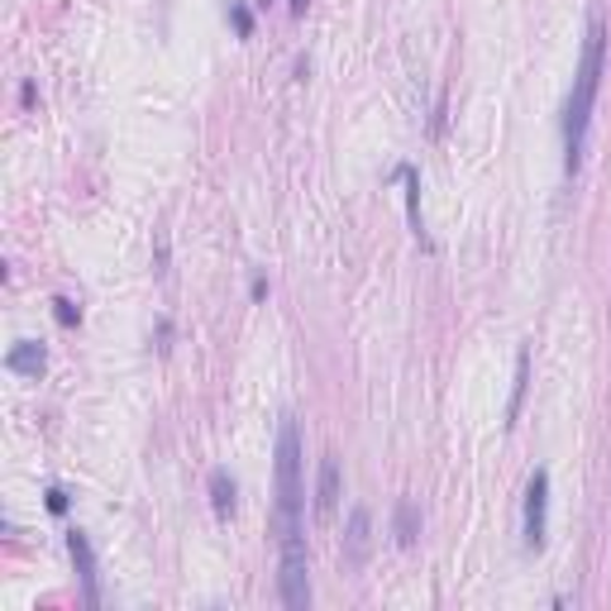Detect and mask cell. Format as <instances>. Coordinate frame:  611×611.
<instances>
[{"mask_svg": "<svg viewBox=\"0 0 611 611\" xmlns=\"http://www.w3.org/2000/svg\"><path fill=\"white\" fill-rule=\"evenodd\" d=\"M272 492H278V583H282V607L306 611L310 607V559H306V530H302V431L292 415H282L278 431V468H272Z\"/></svg>", "mask_w": 611, "mask_h": 611, "instance_id": "6da1fadb", "label": "cell"}, {"mask_svg": "<svg viewBox=\"0 0 611 611\" xmlns=\"http://www.w3.org/2000/svg\"><path fill=\"white\" fill-rule=\"evenodd\" d=\"M602 68H607V24L592 20L583 34V54H578V72L564 101V173L574 177L583 167V149H588V125H592V106H597V86H602Z\"/></svg>", "mask_w": 611, "mask_h": 611, "instance_id": "7a4b0ae2", "label": "cell"}, {"mask_svg": "<svg viewBox=\"0 0 611 611\" xmlns=\"http://www.w3.org/2000/svg\"><path fill=\"white\" fill-rule=\"evenodd\" d=\"M544 530H550V473L536 468L526 483V512H521V540L526 550H544Z\"/></svg>", "mask_w": 611, "mask_h": 611, "instance_id": "3957f363", "label": "cell"}, {"mask_svg": "<svg viewBox=\"0 0 611 611\" xmlns=\"http://www.w3.org/2000/svg\"><path fill=\"white\" fill-rule=\"evenodd\" d=\"M68 554L77 564V578H82V602L101 607V583H96V554H91V540L82 530H68Z\"/></svg>", "mask_w": 611, "mask_h": 611, "instance_id": "277c9868", "label": "cell"}, {"mask_svg": "<svg viewBox=\"0 0 611 611\" xmlns=\"http://www.w3.org/2000/svg\"><path fill=\"white\" fill-rule=\"evenodd\" d=\"M368 544H373V516H368V506H354L349 512V530H344V564L349 568L368 564Z\"/></svg>", "mask_w": 611, "mask_h": 611, "instance_id": "5b68a950", "label": "cell"}, {"mask_svg": "<svg viewBox=\"0 0 611 611\" xmlns=\"http://www.w3.org/2000/svg\"><path fill=\"white\" fill-rule=\"evenodd\" d=\"M334 506H340V459L325 454L320 459V478H316V521H330Z\"/></svg>", "mask_w": 611, "mask_h": 611, "instance_id": "8992f818", "label": "cell"}, {"mask_svg": "<svg viewBox=\"0 0 611 611\" xmlns=\"http://www.w3.org/2000/svg\"><path fill=\"white\" fill-rule=\"evenodd\" d=\"M44 344H30V340H24V344H15V349H10V354H5V368L10 373H20V378H38V373H44Z\"/></svg>", "mask_w": 611, "mask_h": 611, "instance_id": "52a82bcc", "label": "cell"}, {"mask_svg": "<svg viewBox=\"0 0 611 611\" xmlns=\"http://www.w3.org/2000/svg\"><path fill=\"white\" fill-rule=\"evenodd\" d=\"M211 506H215L220 521L234 516V478L225 473V468H215V473H211Z\"/></svg>", "mask_w": 611, "mask_h": 611, "instance_id": "ba28073f", "label": "cell"}, {"mask_svg": "<svg viewBox=\"0 0 611 611\" xmlns=\"http://www.w3.org/2000/svg\"><path fill=\"white\" fill-rule=\"evenodd\" d=\"M526 383H530V354L521 349V354H516V392H512V407H506V415H521V401H526Z\"/></svg>", "mask_w": 611, "mask_h": 611, "instance_id": "9c48e42d", "label": "cell"}, {"mask_svg": "<svg viewBox=\"0 0 611 611\" xmlns=\"http://www.w3.org/2000/svg\"><path fill=\"white\" fill-rule=\"evenodd\" d=\"M397 544H415V506L411 502L397 506Z\"/></svg>", "mask_w": 611, "mask_h": 611, "instance_id": "30bf717a", "label": "cell"}, {"mask_svg": "<svg viewBox=\"0 0 611 611\" xmlns=\"http://www.w3.org/2000/svg\"><path fill=\"white\" fill-rule=\"evenodd\" d=\"M230 24H234V34H239V38L254 34V15H249V5H244V0H230Z\"/></svg>", "mask_w": 611, "mask_h": 611, "instance_id": "8fae6325", "label": "cell"}, {"mask_svg": "<svg viewBox=\"0 0 611 611\" xmlns=\"http://www.w3.org/2000/svg\"><path fill=\"white\" fill-rule=\"evenodd\" d=\"M54 316H58V325H68V330H72V325L82 320V310H77L72 302H54Z\"/></svg>", "mask_w": 611, "mask_h": 611, "instance_id": "7c38bea8", "label": "cell"}, {"mask_svg": "<svg viewBox=\"0 0 611 611\" xmlns=\"http://www.w3.org/2000/svg\"><path fill=\"white\" fill-rule=\"evenodd\" d=\"M48 512H68V492L62 487H48Z\"/></svg>", "mask_w": 611, "mask_h": 611, "instance_id": "4fadbf2b", "label": "cell"}, {"mask_svg": "<svg viewBox=\"0 0 611 611\" xmlns=\"http://www.w3.org/2000/svg\"><path fill=\"white\" fill-rule=\"evenodd\" d=\"M292 15H306V0H292Z\"/></svg>", "mask_w": 611, "mask_h": 611, "instance_id": "5bb4252c", "label": "cell"}, {"mask_svg": "<svg viewBox=\"0 0 611 611\" xmlns=\"http://www.w3.org/2000/svg\"><path fill=\"white\" fill-rule=\"evenodd\" d=\"M263 5H268V0H263Z\"/></svg>", "mask_w": 611, "mask_h": 611, "instance_id": "9a60e30c", "label": "cell"}]
</instances>
